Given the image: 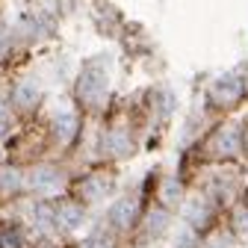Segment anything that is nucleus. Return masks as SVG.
Returning <instances> with one entry per match:
<instances>
[{"label":"nucleus","mask_w":248,"mask_h":248,"mask_svg":"<svg viewBox=\"0 0 248 248\" xmlns=\"http://www.w3.org/2000/svg\"><path fill=\"white\" fill-rule=\"evenodd\" d=\"M107 86H109V74L98 62H89L80 71V80H77V98L86 107H101L104 98H107Z\"/></svg>","instance_id":"1"},{"label":"nucleus","mask_w":248,"mask_h":248,"mask_svg":"<svg viewBox=\"0 0 248 248\" xmlns=\"http://www.w3.org/2000/svg\"><path fill=\"white\" fill-rule=\"evenodd\" d=\"M62 180H65V177H62V171L56 166H36L33 171H30V177H27V186L36 195L50 198V195H56L62 189Z\"/></svg>","instance_id":"2"},{"label":"nucleus","mask_w":248,"mask_h":248,"mask_svg":"<svg viewBox=\"0 0 248 248\" xmlns=\"http://www.w3.org/2000/svg\"><path fill=\"white\" fill-rule=\"evenodd\" d=\"M77 130H80L77 112L71 107H56V112H53V133H56V139L62 145H68V142H74Z\"/></svg>","instance_id":"3"},{"label":"nucleus","mask_w":248,"mask_h":248,"mask_svg":"<svg viewBox=\"0 0 248 248\" xmlns=\"http://www.w3.org/2000/svg\"><path fill=\"white\" fill-rule=\"evenodd\" d=\"M133 219H136V201H133L130 195L112 201V207L107 210V222H109L115 231H130Z\"/></svg>","instance_id":"4"},{"label":"nucleus","mask_w":248,"mask_h":248,"mask_svg":"<svg viewBox=\"0 0 248 248\" xmlns=\"http://www.w3.org/2000/svg\"><path fill=\"white\" fill-rule=\"evenodd\" d=\"M86 222V207L77 204V201H68V204H59L56 207V228L65 231V233H74L80 231Z\"/></svg>","instance_id":"5"},{"label":"nucleus","mask_w":248,"mask_h":248,"mask_svg":"<svg viewBox=\"0 0 248 248\" xmlns=\"http://www.w3.org/2000/svg\"><path fill=\"white\" fill-rule=\"evenodd\" d=\"M242 95V83L233 77V74H228V77H219L213 83V89H210V98H213V104H219V107H231L236 98Z\"/></svg>","instance_id":"6"},{"label":"nucleus","mask_w":248,"mask_h":248,"mask_svg":"<svg viewBox=\"0 0 248 248\" xmlns=\"http://www.w3.org/2000/svg\"><path fill=\"white\" fill-rule=\"evenodd\" d=\"M39 98H42V89H39V83H36L33 77L18 80L15 89H12V104H15L18 109H33V107L39 104Z\"/></svg>","instance_id":"7"},{"label":"nucleus","mask_w":248,"mask_h":248,"mask_svg":"<svg viewBox=\"0 0 248 248\" xmlns=\"http://www.w3.org/2000/svg\"><path fill=\"white\" fill-rule=\"evenodd\" d=\"M104 154L112 160H124L133 154V139L124 133V130H109L104 133Z\"/></svg>","instance_id":"8"},{"label":"nucleus","mask_w":248,"mask_h":248,"mask_svg":"<svg viewBox=\"0 0 248 248\" xmlns=\"http://www.w3.org/2000/svg\"><path fill=\"white\" fill-rule=\"evenodd\" d=\"M109 186H112V183H109L107 174H92V177H86V180L80 183V198H83L86 204H98V201L107 198Z\"/></svg>","instance_id":"9"},{"label":"nucleus","mask_w":248,"mask_h":248,"mask_svg":"<svg viewBox=\"0 0 248 248\" xmlns=\"http://www.w3.org/2000/svg\"><path fill=\"white\" fill-rule=\"evenodd\" d=\"M30 222H33V228L39 233H45V236L59 231L56 228V207H50V204H33V210H30Z\"/></svg>","instance_id":"10"},{"label":"nucleus","mask_w":248,"mask_h":248,"mask_svg":"<svg viewBox=\"0 0 248 248\" xmlns=\"http://www.w3.org/2000/svg\"><path fill=\"white\" fill-rule=\"evenodd\" d=\"M183 216H186V222H189L192 228H204V225L210 222V207H207V201L192 198L189 204L183 207Z\"/></svg>","instance_id":"11"},{"label":"nucleus","mask_w":248,"mask_h":248,"mask_svg":"<svg viewBox=\"0 0 248 248\" xmlns=\"http://www.w3.org/2000/svg\"><path fill=\"white\" fill-rule=\"evenodd\" d=\"M27 186V177L18 171V169H0V192L3 195H15V192H21Z\"/></svg>","instance_id":"12"},{"label":"nucleus","mask_w":248,"mask_h":248,"mask_svg":"<svg viewBox=\"0 0 248 248\" xmlns=\"http://www.w3.org/2000/svg\"><path fill=\"white\" fill-rule=\"evenodd\" d=\"M169 222H171V216H169L166 210H151L148 219H145V236H148V239H151V236L157 239V236L169 228Z\"/></svg>","instance_id":"13"},{"label":"nucleus","mask_w":248,"mask_h":248,"mask_svg":"<svg viewBox=\"0 0 248 248\" xmlns=\"http://www.w3.org/2000/svg\"><path fill=\"white\" fill-rule=\"evenodd\" d=\"M0 248H27V239L18 228H6L0 231Z\"/></svg>","instance_id":"14"},{"label":"nucleus","mask_w":248,"mask_h":248,"mask_svg":"<svg viewBox=\"0 0 248 248\" xmlns=\"http://www.w3.org/2000/svg\"><path fill=\"white\" fill-rule=\"evenodd\" d=\"M216 145H219V154H225V157L236 154V145H239L236 130H222V133H219V139H216Z\"/></svg>","instance_id":"15"},{"label":"nucleus","mask_w":248,"mask_h":248,"mask_svg":"<svg viewBox=\"0 0 248 248\" xmlns=\"http://www.w3.org/2000/svg\"><path fill=\"white\" fill-rule=\"evenodd\" d=\"M198 245V236L192 228H177L174 231V248H195Z\"/></svg>","instance_id":"16"},{"label":"nucleus","mask_w":248,"mask_h":248,"mask_svg":"<svg viewBox=\"0 0 248 248\" xmlns=\"http://www.w3.org/2000/svg\"><path fill=\"white\" fill-rule=\"evenodd\" d=\"M177 198H180V186L174 180H166V186H163V201L166 204H177Z\"/></svg>","instance_id":"17"},{"label":"nucleus","mask_w":248,"mask_h":248,"mask_svg":"<svg viewBox=\"0 0 248 248\" xmlns=\"http://www.w3.org/2000/svg\"><path fill=\"white\" fill-rule=\"evenodd\" d=\"M233 231L236 233H248V207H239L233 216Z\"/></svg>","instance_id":"18"},{"label":"nucleus","mask_w":248,"mask_h":248,"mask_svg":"<svg viewBox=\"0 0 248 248\" xmlns=\"http://www.w3.org/2000/svg\"><path fill=\"white\" fill-rule=\"evenodd\" d=\"M9 127H12V112H9L3 104H0V136H3Z\"/></svg>","instance_id":"19"},{"label":"nucleus","mask_w":248,"mask_h":248,"mask_svg":"<svg viewBox=\"0 0 248 248\" xmlns=\"http://www.w3.org/2000/svg\"><path fill=\"white\" fill-rule=\"evenodd\" d=\"M9 33H3V30H0V56H6V50H9Z\"/></svg>","instance_id":"20"},{"label":"nucleus","mask_w":248,"mask_h":248,"mask_svg":"<svg viewBox=\"0 0 248 248\" xmlns=\"http://www.w3.org/2000/svg\"><path fill=\"white\" fill-rule=\"evenodd\" d=\"M204 248H228V239H225V236H216V239H210Z\"/></svg>","instance_id":"21"},{"label":"nucleus","mask_w":248,"mask_h":248,"mask_svg":"<svg viewBox=\"0 0 248 248\" xmlns=\"http://www.w3.org/2000/svg\"><path fill=\"white\" fill-rule=\"evenodd\" d=\"M83 248H109V245H107L104 239H89V242H86Z\"/></svg>","instance_id":"22"},{"label":"nucleus","mask_w":248,"mask_h":248,"mask_svg":"<svg viewBox=\"0 0 248 248\" xmlns=\"http://www.w3.org/2000/svg\"><path fill=\"white\" fill-rule=\"evenodd\" d=\"M245 142H248V136H245Z\"/></svg>","instance_id":"23"}]
</instances>
